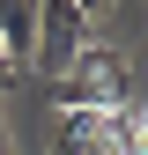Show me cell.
<instances>
[{
    "label": "cell",
    "instance_id": "obj_1",
    "mask_svg": "<svg viewBox=\"0 0 148 155\" xmlns=\"http://www.w3.org/2000/svg\"><path fill=\"white\" fill-rule=\"evenodd\" d=\"M126 74H133V59L119 45H96L89 37L74 52V67L52 81V104L59 111H126Z\"/></svg>",
    "mask_w": 148,
    "mask_h": 155
},
{
    "label": "cell",
    "instance_id": "obj_2",
    "mask_svg": "<svg viewBox=\"0 0 148 155\" xmlns=\"http://www.w3.org/2000/svg\"><path fill=\"white\" fill-rule=\"evenodd\" d=\"M89 45V15L74 8V0H37V67L59 81V74L74 67V52ZM30 67V74H37Z\"/></svg>",
    "mask_w": 148,
    "mask_h": 155
},
{
    "label": "cell",
    "instance_id": "obj_3",
    "mask_svg": "<svg viewBox=\"0 0 148 155\" xmlns=\"http://www.w3.org/2000/svg\"><path fill=\"white\" fill-rule=\"evenodd\" d=\"M52 155H119V111H59Z\"/></svg>",
    "mask_w": 148,
    "mask_h": 155
},
{
    "label": "cell",
    "instance_id": "obj_4",
    "mask_svg": "<svg viewBox=\"0 0 148 155\" xmlns=\"http://www.w3.org/2000/svg\"><path fill=\"white\" fill-rule=\"evenodd\" d=\"M74 8H82L89 22H96V15H111V8H119V0H74Z\"/></svg>",
    "mask_w": 148,
    "mask_h": 155
},
{
    "label": "cell",
    "instance_id": "obj_5",
    "mask_svg": "<svg viewBox=\"0 0 148 155\" xmlns=\"http://www.w3.org/2000/svg\"><path fill=\"white\" fill-rule=\"evenodd\" d=\"M15 81H22V74H15V67H8V52H0V96H8Z\"/></svg>",
    "mask_w": 148,
    "mask_h": 155
},
{
    "label": "cell",
    "instance_id": "obj_6",
    "mask_svg": "<svg viewBox=\"0 0 148 155\" xmlns=\"http://www.w3.org/2000/svg\"><path fill=\"white\" fill-rule=\"evenodd\" d=\"M133 133H141V155H148V104L133 111Z\"/></svg>",
    "mask_w": 148,
    "mask_h": 155
},
{
    "label": "cell",
    "instance_id": "obj_7",
    "mask_svg": "<svg viewBox=\"0 0 148 155\" xmlns=\"http://www.w3.org/2000/svg\"><path fill=\"white\" fill-rule=\"evenodd\" d=\"M0 155H15V133H8V118H0Z\"/></svg>",
    "mask_w": 148,
    "mask_h": 155
}]
</instances>
